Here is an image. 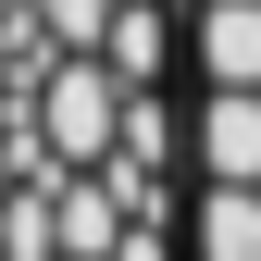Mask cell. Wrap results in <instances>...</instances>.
<instances>
[{
  "instance_id": "obj_1",
  "label": "cell",
  "mask_w": 261,
  "mask_h": 261,
  "mask_svg": "<svg viewBox=\"0 0 261 261\" xmlns=\"http://www.w3.org/2000/svg\"><path fill=\"white\" fill-rule=\"evenodd\" d=\"M124 100H137V87H124L100 50H62L50 75H38V100H25V112H38V149H50V162L100 174V162H112V137H124Z\"/></svg>"
},
{
  "instance_id": "obj_3",
  "label": "cell",
  "mask_w": 261,
  "mask_h": 261,
  "mask_svg": "<svg viewBox=\"0 0 261 261\" xmlns=\"http://www.w3.org/2000/svg\"><path fill=\"white\" fill-rule=\"evenodd\" d=\"M187 50H199V75H212V87H261V0H199Z\"/></svg>"
},
{
  "instance_id": "obj_6",
  "label": "cell",
  "mask_w": 261,
  "mask_h": 261,
  "mask_svg": "<svg viewBox=\"0 0 261 261\" xmlns=\"http://www.w3.org/2000/svg\"><path fill=\"white\" fill-rule=\"evenodd\" d=\"M0 261H62V224H50V187H13V199H0Z\"/></svg>"
},
{
  "instance_id": "obj_5",
  "label": "cell",
  "mask_w": 261,
  "mask_h": 261,
  "mask_svg": "<svg viewBox=\"0 0 261 261\" xmlns=\"http://www.w3.org/2000/svg\"><path fill=\"white\" fill-rule=\"evenodd\" d=\"M187 249L199 261H261V187H212L199 224H187Z\"/></svg>"
},
{
  "instance_id": "obj_4",
  "label": "cell",
  "mask_w": 261,
  "mask_h": 261,
  "mask_svg": "<svg viewBox=\"0 0 261 261\" xmlns=\"http://www.w3.org/2000/svg\"><path fill=\"white\" fill-rule=\"evenodd\" d=\"M100 62L124 87H162V62H174V25H162V0H124L112 13V38H100Z\"/></svg>"
},
{
  "instance_id": "obj_10",
  "label": "cell",
  "mask_w": 261,
  "mask_h": 261,
  "mask_svg": "<svg viewBox=\"0 0 261 261\" xmlns=\"http://www.w3.org/2000/svg\"><path fill=\"white\" fill-rule=\"evenodd\" d=\"M0 100H13V62H0Z\"/></svg>"
},
{
  "instance_id": "obj_2",
  "label": "cell",
  "mask_w": 261,
  "mask_h": 261,
  "mask_svg": "<svg viewBox=\"0 0 261 261\" xmlns=\"http://www.w3.org/2000/svg\"><path fill=\"white\" fill-rule=\"evenodd\" d=\"M199 174L212 187H261V87H212L199 100Z\"/></svg>"
},
{
  "instance_id": "obj_7",
  "label": "cell",
  "mask_w": 261,
  "mask_h": 261,
  "mask_svg": "<svg viewBox=\"0 0 261 261\" xmlns=\"http://www.w3.org/2000/svg\"><path fill=\"white\" fill-rule=\"evenodd\" d=\"M25 13H38V38H50V50H100L124 0H25Z\"/></svg>"
},
{
  "instance_id": "obj_11",
  "label": "cell",
  "mask_w": 261,
  "mask_h": 261,
  "mask_svg": "<svg viewBox=\"0 0 261 261\" xmlns=\"http://www.w3.org/2000/svg\"><path fill=\"white\" fill-rule=\"evenodd\" d=\"M0 13H25V0H0Z\"/></svg>"
},
{
  "instance_id": "obj_9",
  "label": "cell",
  "mask_w": 261,
  "mask_h": 261,
  "mask_svg": "<svg viewBox=\"0 0 261 261\" xmlns=\"http://www.w3.org/2000/svg\"><path fill=\"white\" fill-rule=\"evenodd\" d=\"M13 174H25V162H13V137H0V199H13Z\"/></svg>"
},
{
  "instance_id": "obj_8",
  "label": "cell",
  "mask_w": 261,
  "mask_h": 261,
  "mask_svg": "<svg viewBox=\"0 0 261 261\" xmlns=\"http://www.w3.org/2000/svg\"><path fill=\"white\" fill-rule=\"evenodd\" d=\"M112 261H174V249H162V224H124V249Z\"/></svg>"
}]
</instances>
